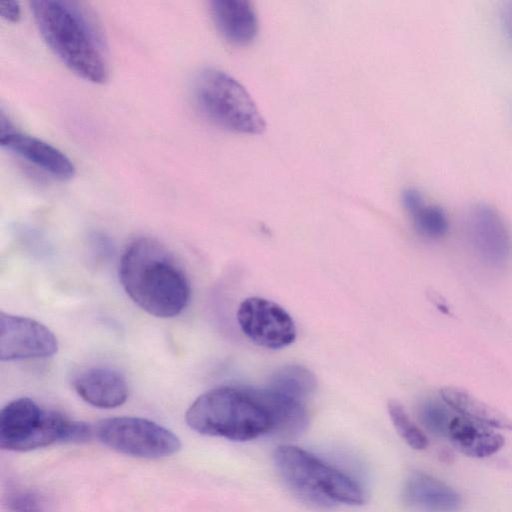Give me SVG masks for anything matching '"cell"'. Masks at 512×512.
<instances>
[{"label":"cell","mask_w":512,"mask_h":512,"mask_svg":"<svg viewBox=\"0 0 512 512\" xmlns=\"http://www.w3.org/2000/svg\"><path fill=\"white\" fill-rule=\"evenodd\" d=\"M29 5L43 40L73 73L97 84L108 79L107 47L91 10L75 1L35 0Z\"/></svg>","instance_id":"6da1fadb"},{"label":"cell","mask_w":512,"mask_h":512,"mask_svg":"<svg viewBox=\"0 0 512 512\" xmlns=\"http://www.w3.org/2000/svg\"><path fill=\"white\" fill-rule=\"evenodd\" d=\"M119 280L130 299L158 318L181 314L191 298L190 282L175 257L157 240L134 239L119 262Z\"/></svg>","instance_id":"7a4b0ae2"},{"label":"cell","mask_w":512,"mask_h":512,"mask_svg":"<svg viewBox=\"0 0 512 512\" xmlns=\"http://www.w3.org/2000/svg\"><path fill=\"white\" fill-rule=\"evenodd\" d=\"M185 419L194 431L233 441H247L270 433L272 419L259 388L220 386L200 395Z\"/></svg>","instance_id":"3957f363"},{"label":"cell","mask_w":512,"mask_h":512,"mask_svg":"<svg viewBox=\"0 0 512 512\" xmlns=\"http://www.w3.org/2000/svg\"><path fill=\"white\" fill-rule=\"evenodd\" d=\"M274 463L285 484L309 504L331 507L364 502V493L352 478L299 447L279 446Z\"/></svg>","instance_id":"277c9868"},{"label":"cell","mask_w":512,"mask_h":512,"mask_svg":"<svg viewBox=\"0 0 512 512\" xmlns=\"http://www.w3.org/2000/svg\"><path fill=\"white\" fill-rule=\"evenodd\" d=\"M91 434L88 424L44 409L28 397L9 402L0 412V447L5 450L30 451L56 442H81Z\"/></svg>","instance_id":"5b68a950"},{"label":"cell","mask_w":512,"mask_h":512,"mask_svg":"<svg viewBox=\"0 0 512 512\" xmlns=\"http://www.w3.org/2000/svg\"><path fill=\"white\" fill-rule=\"evenodd\" d=\"M199 111L215 125L237 133L256 135L265 120L247 90L232 76L215 68L201 70L193 81Z\"/></svg>","instance_id":"8992f818"},{"label":"cell","mask_w":512,"mask_h":512,"mask_svg":"<svg viewBox=\"0 0 512 512\" xmlns=\"http://www.w3.org/2000/svg\"><path fill=\"white\" fill-rule=\"evenodd\" d=\"M98 439L120 453L140 458H163L177 453L180 439L169 429L144 418L121 416L99 421Z\"/></svg>","instance_id":"52a82bcc"},{"label":"cell","mask_w":512,"mask_h":512,"mask_svg":"<svg viewBox=\"0 0 512 512\" xmlns=\"http://www.w3.org/2000/svg\"><path fill=\"white\" fill-rule=\"evenodd\" d=\"M464 239L486 267L503 268L512 255V234L502 214L492 205L476 202L462 217Z\"/></svg>","instance_id":"ba28073f"},{"label":"cell","mask_w":512,"mask_h":512,"mask_svg":"<svg viewBox=\"0 0 512 512\" xmlns=\"http://www.w3.org/2000/svg\"><path fill=\"white\" fill-rule=\"evenodd\" d=\"M236 317L244 335L259 346L281 349L296 339V326L292 317L271 300L246 298L240 303Z\"/></svg>","instance_id":"9c48e42d"},{"label":"cell","mask_w":512,"mask_h":512,"mask_svg":"<svg viewBox=\"0 0 512 512\" xmlns=\"http://www.w3.org/2000/svg\"><path fill=\"white\" fill-rule=\"evenodd\" d=\"M58 340L44 324L25 316L1 312L0 359L15 361L51 357Z\"/></svg>","instance_id":"30bf717a"},{"label":"cell","mask_w":512,"mask_h":512,"mask_svg":"<svg viewBox=\"0 0 512 512\" xmlns=\"http://www.w3.org/2000/svg\"><path fill=\"white\" fill-rule=\"evenodd\" d=\"M0 145L57 179L68 180L75 174L74 164L62 151L41 139L15 131L12 125L0 130Z\"/></svg>","instance_id":"8fae6325"},{"label":"cell","mask_w":512,"mask_h":512,"mask_svg":"<svg viewBox=\"0 0 512 512\" xmlns=\"http://www.w3.org/2000/svg\"><path fill=\"white\" fill-rule=\"evenodd\" d=\"M72 384L85 402L98 408L121 406L129 395L125 376L109 367L85 369L73 378Z\"/></svg>","instance_id":"7c38bea8"},{"label":"cell","mask_w":512,"mask_h":512,"mask_svg":"<svg viewBox=\"0 0 512 512\" xmlns=\"http://www.w3.org/2000/svg\"><path fill=\"white\" fill-rule=\"evenodd\" d=\"M403 497L418 512H455L462 504L457 491L424 472H413L407 478Z\"/></svg>","instance_id":"4fadbf2b"},{"label":"cell","mask_w":512,"mask_h":512,"mask_svg":"<svg viewBox=\"0 0 512 512\" xmlns=\"http://www.w3.org/2000/svg\"><path fill=\"white\" fill-rule=\"evenodd\" d=\"M210 12L217 30L231 44L246 46L256 38L258 18L249 1L213 0Z\"/></svg>","instance_id":"5bb4252c"},{"label":"cell","mask_w":512,"mask_h":512,"mask_svg":"<svg viewBox=\"0 0 512 512\" xmlns=\"http://www.w3.org/2000/svg\"><path fill=\"white\" fill-rule=\"evenodd\" d=\"M447 437L458 451L474 458L491 456L505 444L502 435L489 426L461 415L453 417Z\"/></svg>","instance_id":"9a60e30c"},{"label":"cell","mask_w":512,"mask_h":512,"mask_svg":"<svg viewBox=\"0 0 512 512\" xmlns=\"http://www.w3.org/2000/svg\"><path fill=\"white\" fill-rule=\"evenodd\" d=\"M259 392L272 419L270 433L280 437H294L305 430L308 414L302 400L268 387L259 388Z\"/></svg>","instance_id":"2e32d148"},{"label":"cell","mask_w":512,"mask_h":512,"mask_svg":"<svg viewBox=\"0 0 512 512\" xmlns=\"http://www.w3.org/2000/svg\"><path fill=\"white\" fill-rule=\"evenodd\" d=\"M442 400L461 416L489 427L512 430V419L478 399L465 389L446 386L440 390Z\"/></svg>","instance_id":"e0dca14e"},{"label":"cell","mask_w":512,"mask_h":512,"mask_svg":"<svg viewBox=\"0 0 512 512\" xmlns=\"http://www.w3.org/2000/svg\"><path fill=\"white\" fill-rule=\"evenodd\" d=\"M401 199L419 234L429 239H440L448 233L446 212L439 205L427 203L419 190L407 188Z\"/></svg>","instance_id":"ac0fdd59"},{"label":"cell","mask_w":512,"mask_h":512,"mask_svg":"<svg viewBox=\"0 0 512 512\" xmlns=\"http://www.w3.org/2000/svg\"><path fill=\"white\" fill-rule=\"evenodd\" d=\"M316 377L301 365H286L271 377L268 388L304 401L316 389Z\"/></svg>","instance_id":"d6986e66"},{"label":"cell","mask_w":512,"mask_h":512,"mask_svg":"<svg viewBox=\"0 0 512 512\" xmlns=\"http://www.w3.org/2000/svg\"><path fill=\"white\" fill-rule=\"evenodd\" d=\"M387 408L395 429L405 442L413 449H425L428 446L426 435L411 420L401 403L389 400Z\"/></svg>","instance_id":"ffe728a7"},{"label":"cell","mask_w":512,"mask_h":512,"mask_svg":"<svg viewBox=\"0 0 512 512\" xmlns=\"http://www.w3.org/2000/svg\"><path fill=\"white\" fill-rule=\"evenodd\" d=\"M443 401V400H442ZM448 405L434 399L424 400L418 409L421 423L432 434L447 437L450 423L454 417L448 410Z\"/></svg>","instance_id":"44dd1931"},{"label":"cell","mask_w":512,"mask_h":512,"mask_svg":"<svg viewBox=\"0 0 512 512\" xmlns=\"http://www.w3.org/2000/svg\"><path fill=\"white\" fill-rule=\"evenodd\" d=\"M7 506L10 512H44L42 497L30 489H18L9 494Z\"/></svg>","instance_id":"7402d4cb"},{"label":"cell","mask_w":512,"mask_h":512,"mask_svg":"<svg viewBox=\"0 0 512 512\" xmlns=\"http://www.w3.org/2000/svg\"><path fill=\"white\" fill-rule=\"evenodd\" d=\"M0 14L2 18L9 22H18L21 17V8L16 1L0 2Z\"/></svg>","instance_id":"603a6c76"},{"label":"cell","mask_w":512,"mask_h":512,"mask_svg":"<svg viewBox=\"0 0 512 512\" xmlns=\"http://www.w3.org/2000/svg\"><path fill=\"white\" fill-rule=\"evenodd\" d=\"M501 22L507 37L512 43V1L507 2L502 8Z\"/></svg>","instance_id":"cb8c5ba5"}]
</instances>
